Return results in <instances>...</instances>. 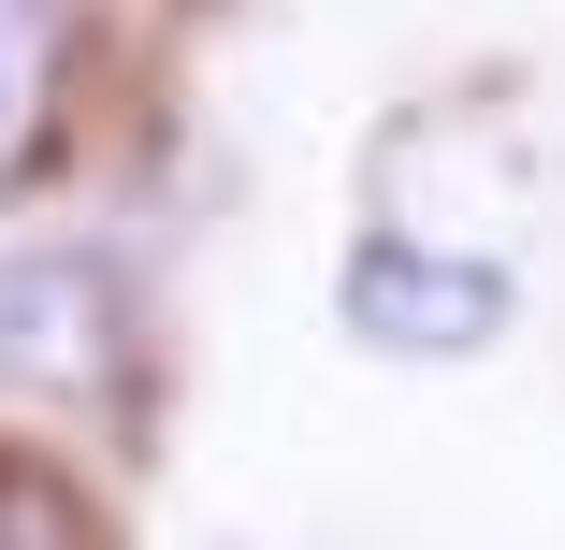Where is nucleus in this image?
Listing matches in <instances>:
<instances>
[{
    "instance_id": "nucleus-1",
    "label": "nucleus",
    "mask_w": 565,
    "mask_h": 550,
    "mask_svg": "<svg viewBox=\"0 0 565 550\" xmlns=\"http://www.w3.org/2000/svg\"><path fill=\"white\" fill-rule=\"evenodd\" d=\"M508 319H522V276H508V261L420 247V233H363V247H349V334H363V348L449 363V348H493Z\"/></svg>"
},
{
    "instance_id": "nucleus-4",
    "label": "nucleus",
    "mask_w": 565,
    "mask_h": 550,
    "mask_svg": "<svg viewBox=\"0 0 565 550\" xmlns=\"http://www.w3.org/2000/svg\"><path fill=\"white\" fill-rule=\"evenodd\" d=\"M0 550H117V536L44 450H0Z\"/></svg>"
},
{
    "instance_id": "nucleus-3",
    "label": "nucleus",
    "mask_w": 565,
    "mask_h": 550,
    "mask_svg": "<svg viewBox=\"0 0 565 550\" xmlns=\"http://www.w3.org/2000/svg\"><path fill=\"white\" fill-rule=\"evenodd\" d=\"M44 117H58V0H0V188L30 174Z\"/></svg>"
},
{
    "instance_id": "nucleus-2",
    "label": "nucleus",
    "mask_w": 565,
    "mask_h": 550,
    "mask_svg": "<svg viewBox=\"0 0 565 550\" xmlns=\"http://www.w3.org/2000/svg\"><path fill=\"white\" fill-rule=\"evenodd\" d=\"M131 304L102 247H0V391H102Z\"/></svg>"
}]
</instances>
